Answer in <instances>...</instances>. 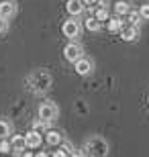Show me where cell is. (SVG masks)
Segmentation results:
<instances>
[{"label": "cell", "mask_w": 149, "mask_h": 157, "mask_svg": "<svg viewBox=\"0 0 149 157\" xmlns=\"http://www.w3.org/2000/svg\"><path fill=\"white\" fill-rule=\"evenodd\" d=\"M53 84V78L47 70H37L27 78V88L33 94H45Z\"/></svg>", "instance_id": "6da1fadb"}, {"label": "cell", "mask_w": 149, "mask_h": 157, "mask_svg": "<svg viewBox=\"0 0 149 157\" xmlns=\"http://www.w3.org/2000/svg\"><path fill=\"white\" fill-rule=\"evenodd\" d=\"M84 149H86L84 153H86L88 157H106L108 155V143H106L102 137H90V139L86 141Z\"/></svg>", "instance_id": "7a4b0ae2"}, {"label": "cell", "mask_w": 149, "mask_h": 157, "mask_svg": "<svg viewBox=\"0 0 149 157\" xmlns=\"http://www.w3.org/2000/svg\"><path fill=\"white\" fill-rule=\"evenodd\" d=\"M59 110L57 106H55V102H51V100H45V102H41L39 106V118L45 122H53L55 118H57Z\"/></svg>", "instance_id": "3957f363"}, {"label": "cell", "mask_w": 149, "mask_h": 157, "mask_svg": "<svg viewBox=\"0 0 149 157\" xmlns=\"http://www.w3.org/2000/svg\"><path fill=\"white\" fill-rule=\"evenodd\" d=\"M74 70H76L78 76H88V74H92V70H94V63H92V59H88V57L82 55L80 59L74 61Z\"/></svg>", "instance_id": "277c9868"}, {"label": "cell", "mask_w": 149, "mask_h": 157, "mask_svg": "<svg viewBox=\"0 0 149 157\" xmlns=\"http://www.w3.org/2000/svg\"><path fill=\"white\" fill-rule=\"evenodd\" d=\"M84 53H82V47L78 45V43H68V45L63 47V57L68 59V61H72L74 63L76 59H80Z\"/></svg>", "instance_id": "5b68a950"}, {"label": "cell", "mask_w": 149, "mask_h": 157, "mask_svg": "<svg viewBox=\"0 0 149 157\" xmlns=\"http://www.w3.org/2000/svg\"><path fill=\"white\" fill-rule=\"evenodd\" d=\"M25 143H27V149H37L43 143V135L39 131H29L25 135Z\"/></svg>", "instance_id": "8992f818"}, {"label": "cell", "mask_w": 149, "mask_h": 157, "mask_svg": "<svg viewBox=\"0 0 149 157\" xmlns=\"http://www.w3.org/2000/svg\"><path fill=\"white\" fill-rule=\"evenodd\" d=\"M61 33L65 37H69V39H74V37L80 35V25L76 23V21H65L61 25Z\"/></svg>", "instance_id": "52a82bcc"}, {"label": "cell", "mask_w": 149, "mask_h": 157, "mask_svg": "<svg viewBox=\"0 0 149 157\" xmlns=\"http://www.w3.org/2000/svg\"><path fill=\"white\" fill-rule=\"evenodd\" d=\"M14 12H17L14 0H0V17L2 18H10Z\"/></svg>", "instance_id": "ba28073f"}, {"label": "cell", "mask_w": 149, "mask_h": 157, "mask_svg": "<svg viewBox=\"0 0 149 157\" xmlns=\"http://www.w3.org/2000/svg\"><path fill=\"white\" fill-rule=\"evenodd\" d=\"M119 35H120V39H123V41H135V39H137V35H139V31H137V27H131V25L123 23Z\"/></svg>", "instance_id": "9c48e42d"}, {"label": "cell", "mask_w": 149, "mask_h": 157, "mask_svg": "<svg viewBox=\"0 0 149 157\" xmlns=\"http://www.w3.org/2000/svg\"><path fill=\"white\" fill-rule=\"evenodd\" d=\"M10 145L14 153H25L27 149V143H25V135H12L10 137Z\"/></svg>", "instance_id": "30bf717a"}, {"label": "cell", "mask_w": 149, "mask_h": 157, "mask_svg": "<svg viewBox=\"0 0 149 157\" xmlns=\"http://www.w3.org/2000/svg\"><path fill=\"white\" fill-rule=\"evenodd\" d=\"M45 141H47V145H51V147H57L61 145V133L59 131H53V128H47V133H45Z\"/></svg>", "instance_id": "8fae6325"}, {"label": "cell", "mask_w": 149, "mask_h": 157, "mask_svg": "<svg viewBox=\"0 0 149 157\" xmlns=\"http://www.w3.org/2000/svg\"><path fill=\"white\" fill-rule=\"evenodd\" d=\"M84 10V2L82 0H68V12L72 17H78Z\"/></svg>", "instance_id": "7c38bea8"}, {"label": "cell", "mask_w": 149, "mask_h": 157, "mask_svg": "<svg viewBox=\"0 0 149 157\" xmlns=\"http://www.w3.org/2000/svg\"><path fill=\"white\" fill-rule=\"evenodd\" d=\"M129 10H131V4L127 0H116L115 2V14L116 17H125Z\"/></svg>", "instance_id": "4fadbf2b"}, {"label": "cell", "mask_w": 149, "mask_h": 157, "mask_svg": "<svg viewBox=\"0 0 149 157\" xmlns=\"http://www.w3.org/2000/svg\"><path fill=\"white\" fill-rule=\"evenodd\" d=\"M125 17H127V21H123L125 25H131V27H139V23H141V14H139V10H129Z\"/></svg>", "instance_id": "5bb4252c"}, {"label": "cell", "mask_w": 149, "mask_h": 157, "mask_svg": "<svg viewBox=\"0 0 149 157\" xmlns=\"http://www.w3.org/2000/svg\"><path fill=\"white\" fill-rule=\"evenodd\" d=\"M120 27H123V21H120V17H116V14L106 21V29H108V33H119Z\"/></svg>", "instance_id": "9a60e30c"}, {"label": "cell", "mask_w": 149, "mask_h": 157, "mask_svg": "<svg viewBox=\"0 0 149 157\" xmlns=\"http://www.w3.org/2000/svg\"><path fill=\"white\" fill-rule=\"evenodd\" d=\"M86 29L90 31V33H98V31L102 29V23H100L96 17H90V18L86 21Z\"/></svg>", "instance_id": "2e32d148"}, {"label": "cell", "mask_w": 149, "mask_h": 157, "mask_svg": "<svg viewBox=\"0 0 149 157\" xmlns=\"http://www.w3.org/2000/svg\"><path fill=\"white\" fill-rule=\"evenodd\" d=\"M94 17H96L100 23H106L110 18V14H108V10H106V6H100V8H96V14H94Z\"/></svg>", "instance_id": "e0dca14e"}, {"label": "cell", "mask_w": 149, "mask_h": 157, "mask_svg": "<svg viewBox=\"0 0 149 157\" xmlns=\"http://www.w3.org/2000/svg\"><path fill=\"white\" fill-rule=\"evenodd\" d=\"M49 124L51 122H45V121H41V118H37V121H33V131H45V128H49Z\"/></svg>", "instance_id": "ac0fdd59"}, {"label": "cell", "mask_w": 149, "mask_h": 157, "mask_svg": "<svg viewBox=\"0 0 149 157\" xmlns=\"http://www.w3.org/2000/svg\"><path fill=\"white\" fill-rule=\"evenodd\" d=\"M10 135V124L6 121H0V139H6Z\"/></svg>", "instance_id": "d6986e66"}, {"label": "cell", "mask_w": 149, "mask_h": 157, "mask_svg": "<svg viewBox=\"0 0 149 157\" xmlns=\"http://www.w3.org/2000/svg\"><path fill=\"white\" fill-rule=\"evenodd\" d=\"M12 151V145H10V141H6V139H0V153L2 155H6V153H10Z\"/></svg>", "instance_id": "ffe728a7"}, {"label": "cell", "mask_w": 149, "mask_h": 157, "mask_svg": "<svg viewBox=\"0 0 149 157\" xmlns=\"http://www.w3.org/2000/svg\"><path fill=\"white\" fill-rule=\"evenodd\" d=\"M139 14H141V21H149V4H143L139 8Z\"/></svg>", "instance_id": "44dd1931"}, {"label": "cell", "mask_w": 149, "mask_h": 157, "mask_svg": "<svg viewBox=\"0 0 149 157\" xmlns=\"http://www.w3.org/2000/svg\"><path fill=\"white\" fill-rule=\"evenodd\" d=\"M6 29H8V21H6V18H2V17H0V35H2V33H4Z\"/></svg>", "instance_id": "7402d4cb"}, {"label": "cell", "mask_w": 149, "mask_h": 157, "mask_svg": "<svg viewBox=\"0 0 149 157\" xmlns=\"http://www.w3.org/2000/svg\"><path fill=\"white\" fill-rule=\"evenodd\" d=\"M51 157H69V155H68L65 151H63V149H59V151H55V153H53Z\"/></svg>", "instance_id": "603a6c76"}, {"label": "cell", "mask_w": 149, "mask_h": 157, "mask_svg": "<svg viewBox=\"0 0 149 157\" xmlns=\"http://www.w3.org/2000/svg\"><path fill=\"white\" fill-rule=\"evenodd\" d=\"M69 157H86V153H82V151H72V155Z\"/></svg>", "instance_id": "cb8c5ba5"}, {"label": "cell", "mask_w": 149, "mask_h": 157, "mask_svg": "<svg viewBox=\"0 0 149 157\" xmlns=\"http://www.w3.org/2000/svg\"><path fill=\"white\" fill-rule=\"evenodd\" d=\"M82 2H84V4H86V6H92V4H96L98 0H82Z\"/></svg>", "instance_id": "d4e9b609"}, {"label": "cell", "mask_w": 149, "mask_h": 157, "mask_svg": "<svg viewBox=\"0 0 149 157\" xmlns=\"http://www.w3.org/2000/svg\"><path fill=\"white\" fill-rule=\"evenodd\" d=\"M23 157H35V153H31V151H25V153H23Z\"/></svg>", "instance_id": "484cf974"}, {"label": "cell", "mask_w": 149, "mask_h": 157, "mask_svg": "<svg viewBox=\"0 0 149 157\" xmlns=\"http://www.w3.org/2000/svg\"><path fill=\"white\" fill-rule=\"evenodd\" d=\"M35 157H49V155H47V153H37Z\"/></svg>", "instance_id": "4316f807"}, {"label": "cell", "mask_w": 149, "mask_h": 157, "mask_svg": "<svg viewBox=\"0 0 149 157\" xmlns=\"http://www.w3.org/2000/svg\"><path fill=\"white\" fill-rule=\"evenodd\" d=\"M147 102H149V96H147Z\"/></svg>", "instance_id": "83f0119b"}]
</instances>
